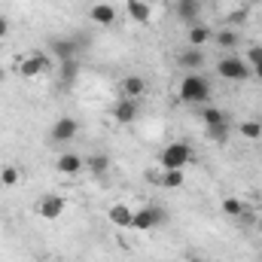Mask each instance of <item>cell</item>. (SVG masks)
Masks as SVG:
<instances>
[{
    "instance_id": "cell-1",
    "label": "cell",
    "mask_w": 262,
    "mask_h": 262,
    "mask_svg": "<svg viewBox=\"0 0 262 262\" xmlns=\"http://www.w3.org/2000/svg\"><path fill=\"white\" fill-rule=\"evenodd\" d=\"M210 98V82L204 73H189L180 79V101L186 104H207Z\"/></svg>"
},
{
    "instance_id": "cell-2",
    "label": "cell",
    "mask_w": 262,
    "mask_h": 262,
    "mask_svg": "<svg viewBox=\"0 0 262 262\" xmlns=\"http://www.w3.org/2000/svg\"><path fill=\"white\" fill-rule=\"evenodd\" d=\"M159 162H162V168H165V171H171V168H186V165L192 162V146H189V143H183V140L168 143V146L162 149Z\"/></svg>"
},
{
    "instance_id": "cell-3",
    "label": "cell",
    "mask_w": 262,
    "mask_h": 262,
    "mask_svg": "<svg viewBox=\"0 0 262 262\" xmlns=\"http://www.w3.org/2000/svg\"><path fill=\"white\" fill-rule=\"evenodd\" d=\"M216 73H220L223 79H229V82H244V79H250V76H253L250 64H247L244 58H238V55H226V58H220Z\"/></svg>"
},
{
    "instance_id": "cell-4",
    "label": "cell",
    "mask_w": 262,
    "mask_h": 262,
    "mask_svg": "<svg viewBox=\"0 0 262 262\" xmlns=\"http://www.w3.org/2000/svg\"><path fill=\"white\" fill-rule=\"evenodd\" d=\"M165 220H168V216H165V210H162V207H152V204H146V207L134 210L131 229H134V232H152V229H159Z\"/></svg>"
},
{
    "instance_id": "cell-5",
    "label": "cell",
    "mask_w": 262,
    "mask_h": 262,
    "mask_svg": "<svg viewBox=\"0 0 262 262\" xmlns=\"http://www.w3.org/2000/svg\"><path fill=\"white\" fill-rule=\"evenodd\" d=\"M49 70V55L46 52H31V55H25L21 61H18V73L25 76V79H34V76H40V73H46Z\"/></svg>"
},
{
    "instance_id": "cell-6",
    "label": "cell",
    "mask_w": 262,
    "mask_h": 262,
    "mask_svg": "<svg viewBox=\"0 0 262 262\" xmlns=\"http://www.w3.org/2000/svg\"><path fill=\"white\" fill-rule=\"evenodd\" d=\"M64 198L61 195H43L40 198V204H37V213L43 216V220H58L61 213H64Z\"/></svg>"
},
{
    "instance_id": "cell-7",
    "label": "cell",
    "mask_w": 262,
    "mask_h": 262,
    "mask_svg": "<svg viewBox=\"0 0 262 262\" xmlns=\"http://www.w3.org/2000/svg\"><path fill=\"white\" fill-rule=\"evenodd\" d=\"M137 113H140V107H137V101H131V98H122V101L113 104V119H116L119 125H131V122L137 119Z\"/></svg>"
},
{
    "instance_id": "cell-8",
    "label": "cell",
    "mask_w": 262,
    "mask_h": 262,
    "mask_svg": "<svg viewBox=\"0 0 262 262\" xmlns=\"http://www.w3.org/2000/svg\"><path fill=\"white\" fill-rule=\"evenodd\" d=\"M49 49H52V55L58 58V64H64V61H73V58H76V43L67 40V37H55V40H49Z\"/></svg>"
},
{
    "instance_id": "cell-9",
    "label": "cell",
    "mask_w": 262,
    "mask_h": 262,
    "mask_svg": "<svg viewBox=\"0 0 262 262\" xmlns=\"http://www.w3.org/2000/svg\"><path fill=\"white\" fill-rule=\"evenodd\" d=\"M76 131H79L76 119H73V116H61V119L52 125V140H58V143H67V140H73V137H76Z\"/></svg>"
},
{
    "instance_id": "cell-10",
    "label": "cell",
    "mask_w": 262,
    "mask_h": 262,
    "mask_svg": "<svg viewBox=\"0 0 262 262\" xmlns=\"http://www.w3.org/2000/svg\"><path fill=\"white\" fill-rule=\"evenodd\" d=\"M107 220L116 226V229H131V220H134V210H131V204H113L110 210H107Z\"/></svg>"
},
{
    "instance_id": "cell-11",
    "label": "cell",
    "mask_w": 262,
    "mask_h": 262,
    "mask_svg": "<svg viewBox=\"0 0 262 262\" xmlns=\"http://www.w3.org/2000/svg\"><path fill=\"white\" fill-rule=\"evenodd\" d=\"M82 156L79 152H64V156H58V162H55V168H58V174H64V177H73V174H79L82 171Z\"/></svg>"
},
{
    "instance_id": "cell-12",
    "label": "cell",
    "mask_w": 262,
    "mask_h": 262,
    "mask_svg": "<svg viewBox=\"0 0 262 262\" xmlns=\"http://www.w3.org/2000/svg\"><path fill=\"white\" fill-rule=\"evenodd\" d=\"M177 64H180V67H189L192 73H198V70L204 67V49H195V46L183 49V52L177 55Z\"/></svg>"
},
{
    "instance_id": "cell-13",
    "label": "cell",
    "mask_w": 262,
    "mask_h": 262,
    "mask_svg": "<svg viewBox=\"0 0 262 262\" xmlns=\"http://www.w3.org/2000/svg\"><path fill=\"white\" fill-rule=\"evenodd\" d=\"M210 40H213V28H210V25H198V21H195V25L189 28V46L204 49Z\"/></svg>"
},
{
    "instance_id": "cell-14",
    "label": "cell",
    "mask_w": 262,
    "mask_h": 262,
    "mask_svg": "<svg viewBox=\"0 0 262 262\" xmlns=\"http://www.w3.org/2000/svg\"><path fill=\"white\" fill-rule=\"evenodd\" d=\"M143 92H146V79L143 76H125L122 79V98L137 101V98H143Z\"/></svg>"
},
{
    "instance_id": "cell-15",
    "label": "cell",
    "mask_w": 262,
    "mask_h": 262,
    "mask_svg": "<svg viewBox=\"0 0 262 262\" xmlns=\"http://www.w3.org/2000/svg\"><path fill=\"white\" fill-rule=\"evenodd\" d=\"M125 9H128V15L137 25H149V18H152V9H149V3H143V0H128Z\"/></svg>"
},
{
    "instance_id": "cell-16",
    "label": "cell",
    "mask_w": 262,
    "mask_h": 262,
    "mask_svg": "<svg viewBox=\"0 0 262 262\" xmlns=\"http://www.w3.org/2000/svg\"><path fill=\"white\" fill-rule=\"evenodd\" d=\"M198 12H201V0H177V15H180V21L195 25Z\"/></svg>"
},
{
    "instance_id": "cell-17",
    "label": "cell",
    "mask_w": 262,
    "mask_h": 262,
    "mask_svg": "<svg viewBox=\"0 0 262 262\" xmlns=\"http://www.w3.org/2000/svg\"><path fill=\"white\" fill-rule=\"evenodd\" d=\"M89 15H92V21H98V25H113V21H116V9H113L110 3H95V6L89 9Z\"/></svg>"
},
{
    "instance_id": "cell-18",
    "label": "cell",
    "mask_w": 262,
    "mask_h": 262,
    "mask_svg": "<svg viewBox=\"0 0 262 262\" xmlns=\"http://www.w3.org/2000/svg\"><path fill=\"white\" fill-rule=\"evenodd\" d=\"M85 168H89L95 177H107V171H110V156L95 152V156H89V159H85Z\"/></svg>"
},
{
    "instance_id": "cell-19",
    "label": "cell",
    "mask_w": 262,
    "mask_h": 262,
    "mask_svg": "<svg viewBox=\"0 0 262 262\" xmlns=\"http://www.w3.org/2000/svg\"><path fill=\"white\" fill-rule=\"evenodd\" d=\"M156 183L165 186V189H180V186H183V168H171V171H165L162 177H156Z\"/></svg>"
},
{
    "instance_id": "cell-20",
    "label": "cell",
    "mask_w": 262,
    "mask_h": 262,
    "mask_svg": "<svg viewBox=\"0 0 262 262\" xmlns=\"http://www.w3.org/2000/svg\"><path fill=\"white\" fill-rule=\"evenodd\" d=\"M213 40H216V46H220V49H229V52H232V49L238 46V34H235L232 28H223V31H213Z\"/></svg>"
},
{
    "instance_id": "cell-21",
    "label": "cell",
    "mask_w": 262,
    "mask_h": 262,
    "mask_svg": "<svg viewBox=\"0 0 262 262\" xmlns=\"http://www.w3.org/2000/svg\"><path fill=\"white\" fill-rule=\"evenodd\" d=\"M238 134H241L244 140H259V137H262V122L247 119V122H241V125H238Z\"/></svg>"
},
{
    "instance_id": "cell-22",
    "label": "cell",
    "mask_w": 262,
    "mask_h": 262,
    "mask_svg": "<svg viewBox=\"0 0 262 262\" xmlns=\"http://www.w3.org/2000/svg\"><path fill=\"white\" fill-rule=\"evenodd\" d=\"M201 122H204V128H210V125H220V122H229V119H226L223 110H216V107H204V110H201Z\"/></svg>"
},
{
    "instance_id": "cell-23",
    "label": "cell",
    "mask_w": 262,
    "mask_h": 262,
    "mask_svg": "<svg viewBox=\"0 0 262 262\" xmlns=\"http://www.w3.org/2000/svg\"><path fill=\"white\" fill-rule=\"evenodd\" d=\"M244 201L241 198H235V195H229V198H223V213L226 216H244Z\"/></svg>"
},
{
    "instance_id": "cell-24",
    "label": "cell",
    "mask_w": 262,
    "mask_h": 262,
    "mask_svg": "<svg viewBox=\"0 0 262 262\" xmlns=\"http://www.w3.org/2000/svg\"><path fill=\"white\" fill-rule=\"evenodd\" d=\"M76 73H79V61H76V58H73V61H64V64H61V85H64V89H70V85H73Z\"/></svg>"
},
{
    "instance_id": "cell-25",
    "label": "cell",
    "mask_w": 262,
    "mask_h": 262,
    "mask_svg": "<svg viewBox=\"0 0 262 262\" xmlns=\"http://www.w3.org/2000/svg\"><path fill=\"white\" fill-rule=\"evenodd\" d=\"M207 137H210V140H216V143H223V140L229 137V122H220V125H210V128H207Z\"/></svg>"
},
{
    "instance_id": "cell-26",
    "label": "cell",
    "mask_w": 262,
    "mask_h": 262,
    "mask_svg": "<svg viewBox=\"0 0 262 262\" xmlns=\"http://www.w3.org/2000/svg\"><path fill=\"white\" fill-rule=\"evenodd\" d=\"M0 183H3V186H15V183H18V168L6 165V168L0 171Z\"/></svg>"
},
{
    "instance_id": "cell-27",
    "label": "cell",
    "mask_w": 262,
    "mask_h": 262,
    "mask_svg": "<svg viewBox=\"0 0 262 262\" xmlns=\"http://www.w3.org/2000/svg\"><path fill=\"white\" fill-rule=\"evenodd\" d=\"M247 64H250V67L262 64V46H259V43H256V46H250V49H247Z\"/></svg>"
},
{
    "instance_id": "cell-28",
    "label": "cell",
    "mask_w": 262,
    "mask_h": 262,
    "mask_svg": "<svg viewBox=\"0 0 262 262\" xmlns=\"http://www.w3.org/2000/svg\"><path fill=\"white\" fill-rule=\"evenodd\" d=\"M9 28H12V25H9V18H6V15H0V40L9 34Z\"/></svg>"
},
{
    "instance_id": "cell-29",
    "label": "cell",
    "mask_w": 262,
    "mask_h": 262,
    "mask_svg": "<svg viewBox=\"0 0 262 262\" xmlns=\"http://www.w3.org/2000/svg\"><path fill=\"white\" fill-rule=\"evenodd\" d=\"M250 70H253V76H256V79H262V64H256V67H250Z\"/></svg>"
},
{
    "instance_id": "cell-30",
    "label": "cell",
    "mask_w": 262,
    "mask_h": 262,
    "mask_svg": "<svg viewBox=\"0 0 262 262\" xmlns=\"http://www.w3.org/2000/svg\"><path fill=\"white\" fill-rule=\"evenodd\" d=\"M189 262H207V259H201V256H189Z\"/></svg>"
},
{
    "instance_id": "cell-31",
    "label": "cell",
    "mask_w": 262,
    "mask_h": 262,
    "mask_svg": "<svg viewBox=\"0 0 262 262\" xmlns=\"http://www.w3.org/2000/svg\"><path fill=\"white\" fill-rule=\"evenodd\" d=\"M259 232H262V223H259Z\"/></svg>"
},
{
    "instance_id": "cell-32",
    "label": "cell",
    "mask_w": 262,
    "mask_h": 262,
    "mask_svg": "<svg viewBox=\"0 0 262 262\" xmlns=\"http://www.w3.org/2000/svg\"><path fill=\"white\" fill-rule=\"evenodd\" d=\"M43 262H52V259H43Z\"/></svg>"
}]
</instances>
